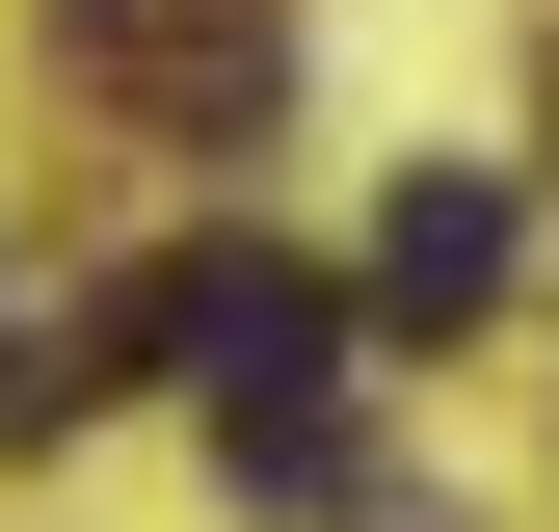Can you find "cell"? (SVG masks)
<instances>
[{
    "label": "cell",
    "instance_id": "1",
    "mask_svg": "<svg viewBox=\"0 0 559 532\" xmlns=\"http://www.w3.org/2000/svg\"><path fill=\"white\" fill-rule=\"evenodd\" d=\"M133 319H160V373L214 399V452H240L266 506H294V480H346V293H320V266L214 240V266H160Z\"/></svg>",
    "mask_w": 559,
    "mask_h": 532
},
{
    "label": "cell",
    "instance_id": "2",
    "mask_svg": "<svg viewBox=\"0 0 559 532\" xmlns=\"http://www.w3.org/2000/svg\"><path fill=\"white\" fill-rule=\"evenodd\" d=\"M507 266H533L507 160H427V186L373 214V347H453V319H507Z\"/></svg>",
    "mask_w": 559,
    "mask_h": 532
}]
</instances>
